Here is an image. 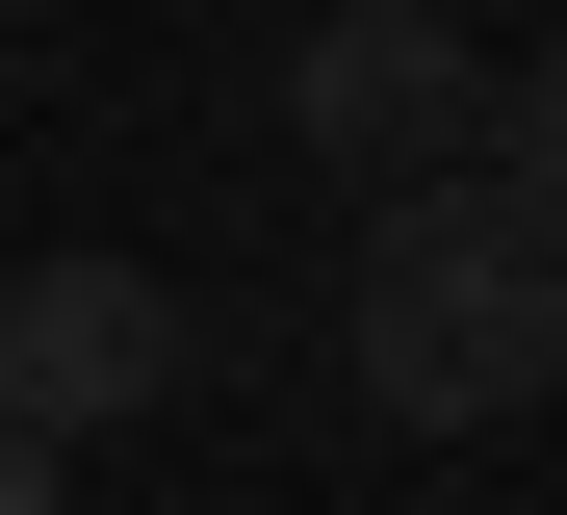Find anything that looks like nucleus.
<instances>
[{
    "label": "nucleus",
    "mask_w": 567,
    "mask_h": 515,
    "mask_svg": "<svg viewBox=\"0 0 567 515\" xmlns=\"http://www.w3.org/2000/svg\"><path fill=\"white\" fill-rule=\"evenodd\" d=\"M361 387L413 439H491V412L567 387V206H491V181H413L361 233Z\"/></svg>",
    "instance_id": "f257e3e1"
},
{
    "label": "nucleus",
    "mask_w": 567,
    "mask_h": 515,
    "mask_svg": "<svg viewBox=\"0 0 567 515\" xmlns=\"http://www.w3.org/2000/svg\"><path fill=\"white\" fill-rule=\"evenodd\" d=\"M284 130H310V155H361V181H439L464 130H491V52H464V27H413V0H336V27L284 52Z\"/></svg>",
    "instance_id": "f03ea898"
},
{
    "label": "nucleus",
    "mask_w": 567,
    "mask_h": 515,
    "mask_svg": "<svg viewBox=\"0 0 567 515\" xmlns=\"http://www.w3.org/2000/svg\"><path fill=\"white\" fill-rule=\"evenodd\" d=\"M155 387H181V284L155 258H27L0 284V412H27V439H104Z\"/></svg>",
    "instance_id": "7ed1b4c3"
},
{
    "label": "nucleus",
    "mask_w": 567,
    "mask_h": 515,
    "mask_svg": "<svg viewBox=\"0 0 567 515\" xmlns=\"http://www.w3.org/2000/svg\"><path fill=\"white\" fill-rule=\"evenodd\" d=\"M464 155H491V206H567V78H491V130H464Z\"/></svg>",
    "instance_id": "20e7f679"
},
{
    "label": "nucleus",
    "mask_w": 567,
    "mask_h": 515,
    "mask_svg": "<svg viewBox=\"0 0 567 515\" xmlns=\"http://www.w3.org/2000/svg\"><path fill=\"white\" fill-rule=\"evenodd\" d=\"M0 515H52V439H27V412H0Z\"/></svg>",
    "instance_id": "39448f33"
}]
</instances>
